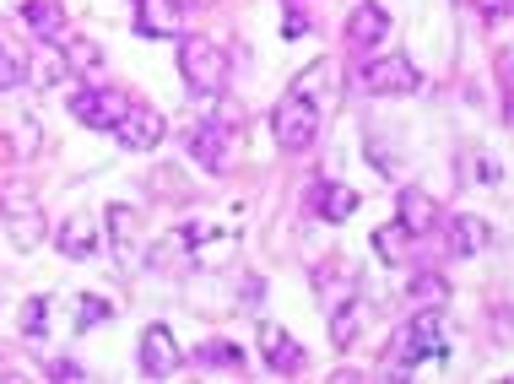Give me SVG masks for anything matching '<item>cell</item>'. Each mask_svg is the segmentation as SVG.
Here are the masks:
<instances>
[{"label":"cell","instance_id":"4316f807","mask_svg":"<svg viewBox=\"0 0 514 384\" xmlns=\"http://www.w3.org/2000/svg\"><path fill=\"white\" fill-rule=\"evenodd\" d=\"M201 363H228V368H244V352L228 347V341H212V347L201 352Z\"/></svg>","mask_w":514,"mask_h":384},{"label":"cell","instance_id":"44dd1931","mask_svg":"<svg viewBox=\"0 0 514 384\" xmlns=\"http://www.w3.org/2000/svg\"><path fill=\"white\" fill-rule=\"evenodd\" d=\"M60 255H71V260H92V255H98V238H92V222H87V217H71V222H65Z\"/></svg>","mask_w":514,"mask_h":384},{"label":"cell","instance_id":"9c48e42d","mask_svg":"<svg viewBox=\"0 0 514 384\" xmlns=\"http://www.w3.org/2000/svg\"><path fill=\"white\" fill-rule=\"evenodd\" d=\"M71 114L82 119L87 130H114V119L125 114V98L120 92H103V87H87L71 98Z\"/></svg>","mask_w":514,"mask_h":384},{"label":"cell","instance_id":"6da1fadb","mask_svg":"<svg viewBox=\"0 0 514 384\" xmlns=\"http://www.w3.org/2000/svg\"><path fill=\"white\" fill-rule=\"evenodd\" d=\"M423 357H450V341H444V309H417L412 325L395 336V374L385 379H406V368H417Z\"/></svg>","mask_w":514,"mask_h":384},{"label":"cell","instance_id":"7402d4cb","mask_svg":"<svg viewBox=\"0 0 514 384\" xmlns=\"http://www.w3.org/2000/svg\"><path fill=\"white\" fill-rule=\"evenodd\" d=\"M444 298H450V287H444L439 271L412 276V303H417V309H444Z\"/></svg>","mask_w":514,"mask_h":384},{"label":"cell","instance_id":"4fadbf2b","mask_svg":"<svg viewBox=\"0 0 514 384\" xmlns=\"http://www.w3.org/2000/svg\"><path fill=\"white\" fill-rule=\"evenodd\" d=\"M395 211H401L395 222H401V228L412 233V238H423V233L439 228V206H433L423 190H401V201H395Z\"/></svg>","mask_w":514,"mask_h":384},{"label":"cell","instance_id":"277c9868","mask_svg":"<svg viewBox=\"0 0 514 384\" xmlns=\"http://www.w3.org/2000/svg\"><path fill=\"white\" fill-rule=\"evenodd\" d=\"M0 222H6V233H11V244H17V249H38V244H44V233H49L38 201L28 190H17V184L0 190Z\"/></svg>","mask_w":514,"mask_h":384},{"label":"cell","instance_id":"d6986e66","mask_svg":"<svg viewBox=\"0 0 514 384\" xmlns=\"http://www.w3.org/2000/svg\"><path fill=\"white\" fill-rule=\"evenodd\" d=\"M374 255L385 260V266H406V260H412V233H406L401 222L379 228V233H374Z\"/></svg>","mask_w":514,"mask_h":384},{"label":"cell","instance_id":"603a6c76","mask_svg":"<svg viewBox=\"0 0 514 384\" xmlns=\"http://www.w3.org/2000/svg\"><path fill=\"white\" fill-rule=\"evenodd\" d=\"M60 71H65V55H60V44H44V49H38V55H33V87H55L60 82Z\"/></svg>","mask_w":514,"mask_h":384},{"label":"cell","instance_id":"ffe728a7","mask_svg":"<svg viewBox=\"0 0 514 384\" xmlns=\"http://www.w3.org/2000/svg\"><path fill=\"white\" fill-rule=\"evenodd\" d=\"M22 17H28V28L44 38V44H60L65 38V17H60V6L55 0H33L28 11H22Z\"/></svg>","mask_w":514,"mask_h":384},{"label":"cell","instance_id":"ac0fdd59","mask_svg":"<svg viewBox=\"0 0 514 384\" xmlns=\"http://www.w3.org/2000/svg\"><path fill=\"white\" fill-rule=\"evenodd\" d=\"M487 244H493V228H487L482 217H455L450 222V249H460V255H477Z\"/></svg>","mask_w":514,"mask_h":384},{"label":"cell","instance_id":"3957f363","mask_svg":"<svg viewBox=\"0 0 514 384\" xmlns=\"http://www.w3.org/2000/svg\"><path fill=\"white\" fill-rule=\"evenodd\" d=\"M271 130H276V147L282 152H309L314 136H320V109H314L309 98H293V92H287L271 114Z\"/></svg>","mask_w":514,"mask_h":384},{"label":"cell","instance_id":"cb8c5ba5","mask_svg":"<svg viewBox=\"0 0 514 384\" xmlns=\"http://www.w3.org/2000/svg\"><path fill=\"white\" fill-rule=\"evenodd\" d=\"M358 330H363V303H341L336 320H331V341H336V347H352Z\"/></svg>","mask_w":514,"mask_h":384},{"label":"cell","instance_id":"30bf717a","mask_svg":"<svg viewBox=\"0 0 514 384\" xmlns=\"http://www.w3.org/2000/svg\"><path fill=\"white\" fill-rule=\"evenodd\" d=\"M136 33L141 38H179L184 33V0H136Z\"/></svg>","mask_w":514,"mask_h":384},{"label":"cell","instance_id":"7c38bea8","mask_svg":"<svg viewBox=\"0 0 514 384\" xmlns=\"http://www.w3.org/2000/svg\"><path fill=\"white\" fill-rule=\"evenodd\" d=\"M260 352H266V363L276 368V374H293V368H303V347L287 336L282 325H260Z\"/></svg>","mask_w":514,"mask_h":384},{"label":"cell","instance_id":"8992f818","mask_svg":"<svg viewBox=\"0 0 514 384\" xmlns=\"http://www.w3.org/2000/svg\"><path fill=\"white\" fill-rule=\"evenodd\" d=\"M114 136H120L125 152H152L157 141L168 136V125L157 109H147V103H125V114L114 119Z\"/></svg>","mask_w":514,"mask_h":384},{"label":"cell","instance_id":"8fae6325","mask_svg":"<svg viewBox=\"0 0 514 384\" xmlns=\"http://www.w3.org/2000/svg\"><path fill=\"white\" fill-rule=\"evenodd\" d=\"M190 157L206 174H222V168H228V125H222V119H201V125L190 130Z\"/></svg>","mask_w":514,"mask_h":384},{"label":"cell","instance_id":"f1b7e54d","mask_svg":"<svg viewBox=\"0 0 514 384\" xmlns=\"http://www.w3.org/2000/svg\"><path fill=\"white\" fill-rule=\"evenodd\" d=\"M49 379H60V384H76V379H87V374H82V363H71V357H60V363L49 368Z\"/></svg>","mask_w":514,"mask_h":384},{"label":"cell","instance_id":"83f0119b","mask_svg":"<svg viewBox=\"0 0 514 384\" xmlns=\"http://www.w3.org/2000/svg\"><path fill=\"white\" fill-rule=\"evenodd\" d=\"M17 82H22V65L11 60L6 49H0V92H11V87H17Z\"/></svg>","mask_w":514,"mask_h":384},{"label":"cell","instance_id":"ba28073f","mask_svg":"<svg viewBox=\"0 0 514 384\" xmlns=\"http://www.w3.org/2000/svg\"><path fill=\"white\" fill-rule=\"evenodd\" d=\"M109 244H114V255H120V266L125 271H136L141 266V211L136 206H109Z\"/></svg>","mask_w":514,"mask_h":384},{"label":"cell","instance_id":"5bb4252c","mask_svg":"<svg viewBox=\"0 0 514 384\" xmlns=\"http://www.w3.org/2000/svg\"><path fill=\"white\" fill-rule=\"evenodd\" d=\"M293 98H309L314 109H331V98H336V65H309V71H298V82H293Z\"/></svg>","mask_w":514,"mask_h":384},{"label":"cell","instance_id":"f546056e","mask_svg":"<svg viewBox=\"0 0 514 384\" xmlns=\"http://www.w3.org/2000/svg\"><path fill=\"white\" fill-rule=\"evenodd\" d=\"M477 6H482V17L493 22V28H504V22H509V0H477Z\"/></svg>","mask_w":514,"mask_h":384},{"label":"cell","instance_id":"2e32d148","mask_svg":"<svg viewBox=\"0 0 514 384\" xmlns=\"http://www.w3.org/2000/svg\"><path fill=\"white\" fill-rule=\"evenodd\" d=\"M314 211L325 222H347L358 211V190H347V184H314Z\"/></svg>","mask_w":514,"mask_h":384},{"label":"cell","instance_id":"7a4b0ae2","mask_svg":"<svg viewBox=\"0 0 514 384\" xmlns=\"http://www.w3.org/2000/svg\"><path fill=\"white\" fill-rule=\"evenodd\" d=\"M179 71H184V87L201 92V98H217L228 87V55L212 44V38H179Z\"/></svg>","mask_w":514,"mask_h":384},{"label":"cell","instance_id":"5b68a950","mask_svg":"<svg viewBox=\"0 0 514 384\" xmlns=\"http://www.w3.org/2000/svg\"><path fill=\"white\" fill-rule=\"evenodd\" d=\"M358 87L368 92V98H406V92L423 87V71H417L412 60H401V55H385V60H368L363 65Z\"/></svg>","mask_w":514,"mask_h":384},{"label":"cell","instance_id":"d4e9b609","mask_svg":"<svg viewBox=\"0 0 514 384\" xmlns=\"http://www.w3.org/2000/svg\"><path fill=\"white\" fill-rule=\"evenodd\" d=\"M49 309H55V298L49 293H38V298H28V309H22V336H44V320H49Z\"/></svg>","mask_w":514,"mask_h":384},{"label":"cell","instance_id":"484cf974","mask_svg":"<svg viewBox=\"0 0 514 384\" xmlns=\"http://www.w3.org/2000/svg\"><path fill=\"white\" fill-rule=\"evenodd\" d=\"M109 303H103V298H82V303H76V330H92V325H98V320H109Z\"/></svg>","mask_w":514,"mask_h":384},{"label":"cell","instance_id":"9a60e30c","mask_svg":"<svg viewBox=\"0 0 514 384\" xmlns=\"http://www.w3.org/2000/svg\"><path fill=\"white\" fill-rule=\"evenodd\" d=\"M385 33H390V17H385V6H374V0H368V6H358V11H352V22H347V38H352L358 49H374Z\"/></svg>","mask_w":514,"mask_h":384},{"label":"cell","instance_id":"e0dca14e","mask_svg":"<svg viewBox=\"0 0 514 384\" xmlns=\"http://www.w3.org/2000/svg\"><path fill=\"white\" fill-rule=\"evenodd\" d=\"M60 55H65V71H82V76H98L103 71V49L82 33H65L60 38Z\"/></svg>","mask_w":514,"mask_h":384},{"label":"cell","instance_id":"4dcf8cb0","mask_svg":"<svg viewBox=\"0 0 514 384\" xmlns=\"http://www.w3.org/2000/svg\"><path fill=\"white\" fill-rule=\"evenodd\" d=\"M287 38H303V33H309V17H303V11H293V17H287V28H282Z\"/></svg>","mask_w":514,"mask_h":384},{"label":"cell","instance_id":"52a82bcc","mask_svg":"<svg viewBox=\"0 0 514 384\" xmlns=\"http://www.w3.org/2000/svg\"><path fill=\"white\" fill-rule=\"evenodd\" d=\"M141 374L147 379H174L179 374V341L168 325H147V336H141Z\"/></svg>","mask_w":514,"mask_h":384}]
</instances>
